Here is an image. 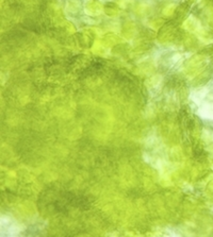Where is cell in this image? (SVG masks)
<instances>
[{"label":"cell","instance_id":"obj_2","mask_svg":"<svg viewBox=\"0 0 213 237\" xmlns=\"http://www.w3.org/2000/svg\"><path fill=\"white\" fill-rule=\"evenodd\" d=\"M95 53H98V54H105L107 50H108V44L107 43H103V42H95L94 44L93 48H92Z\"/></svg>","mask_w":213,"mask_h":237},{"label":"cell","instance_id":"obj_1","mask_svg":"<svg viewBox=\"0 0 213 237\" xmlns=\"http://www.w3.org/2000/svg\"><path fill=\"white\" fill-rule=\"evenodd\" d=\"M183 28L185 30L190 31V32H194L198 28V20L196 18H194L193 16H190L183 22Z\"/></svg>","mask_w":213,"mask_h":237},{"label":"cell","instance_id":"obj_4","mask_svg":"<svg viewBox=\"0 0 213 237\" xmlns=\"http://www.w3.org/2000/svg\"><path fill=\"white\" fill-rule=\"evenodd\" d=\"M105 40H107V42L109 43H120L122 42V38H120L117 35H115V34H109L108 36H105Z\"/></svg>","mask_w":213,"mask_h":237},{"label":"cell","instance_id":"obj_5","mask_svg":"<svg viewBox=\"0 0 213 237\" xmlns=\"http://www.w3.org/2000/svg\"><path fill=\"white\" fill-rule=\"evenodd\" d=\"M175 9H176L175 4H169L167 7H165V9L163 10V15H165V16H169V15H172L174 13Z\"/></svg>","mask_w":213,"mask_h":237},{"label":"cell","instance_id":"obj_3","mask_svg":"<svg viewBox=\"0 0 213 237\" xmlns=\"http://www.w3.org/2000/svg\"><path fill=\"white\" fill-rule=\"evenodd\" d=\"M85 11H87V13L89 15H97L101 12V5L98 4V3H96V2L92 3L90 7H87Z\"/></svg>","mask_w":213,"mask_h":237}]
</instances>
